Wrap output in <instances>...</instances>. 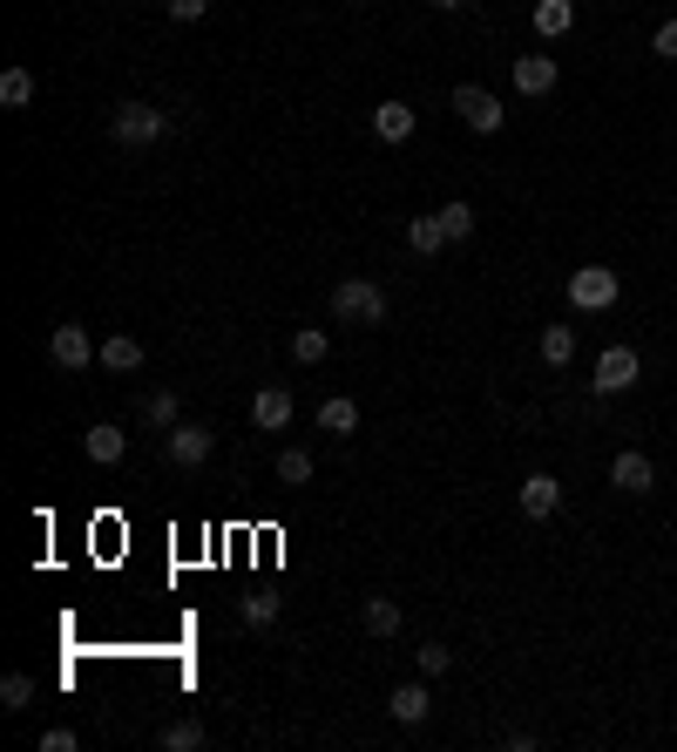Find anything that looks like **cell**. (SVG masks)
<instances>
[{
	"instance_id": "obj_1",
	"label": "cell",
	"mask_w": 677,
	"mask_h": 752,
	"mask_svg": "<svg viewBox=\"0 0 677 752\" xmlns=\"http://www.w3.org/2000/svg\"><path fill=\"white\" fill-rule=\"evenodd\" d=\"M332 319H346V326H386V292L373 279H339L332 285Z\"/></svg>"
},
{
	"instance_id": "obj_2",
	"label": "cell",
	"mask_w": 677,
	"mask_h": 752,
	"mask_svg": "<svg viewBox=\"0 0 677 752\" xmlns=\"http://www.w3.org/2000/svg\"><path fill=\"white\" fill-rule=\"evenodd\" d=\"M109 136L123 143V149H149L156 136H163V109H149V102H115Z\"/></svg>"
},
{
	"instance_id": "obj_3",
	"label": "cell",
	"mask_w": 677,
	"mask_h": 752,
	"mask_svg": "<svg viewBox=\"0 0 677 752\" xmlns=\"http://www.w3.org/2000/svg\"><path fill=\"white\" fill-rule=\"evenodd\" d=\"M617 271H603V265H583V271H569V305L576 312H610L617 305Z\"/></svg>"
},
{
	"instance_id": "obj_4",
	"label": "cell",
	"mask_w": 677,
	"mask_h": 752,
	"mask_svg": "<svg viewBox=\"0 0 677 752\" xmlns=\"http://www.w3.org/2000/svg\"><path fill=\"white\" fill-rule=\"evenodd\" d=\"M48 360H55L61 373H82V367H95V360H102V346L89 339V326H55V339H48Z\"/></svg>"
},
{
	"instance_id": "obj_5",
	"label": "cell",
	"mask_w": 677,
	"mask_h": 752,
	"mask_svg": "<svg viewBox=\"0 0 677 752\" xmlns=\"http://www.w3.org/2000/svg\"><path fill=\"white\" fill-rule=\"evenodd\" d=\"M211 448H217V441H211V427H190V420H177V427H170V441H163V454H170L177 468H204Z\"/></svg>"
},
{
	"instance_id": "obj_6",
	"label": "cell",
	"mask_w": 677,
	"mask_h": 752,
	"mask_svg": "<svg viewBox=\"0 0 677 752\" xmlns=\"http://www.w3.org/2000/svg\"><path fill=\"white\" fill-rule=\"evenodd\" d=\"M596 393H623L636 386V346H603V360H596Z\"/></svg>"
},
{
	"instance_id": "obj_7",
	"label": "cell",
	"mask_w": 677,
	"mask_h": 752,
	"mask_svg": "<svg viewBox=\"0 0 677 752\" xmlns=\"http://www.w3.org/2000/svg\"><path fill=\"white\" fill-rule=\"evenodd\" d=\"M454 109H461V123H467L474 136H495V130H501V102H495L488 89H454Z\"/></svg>"
},
{
	"instance_id": "obj_8",
	"label": "cell",
	"mask_w": 677,
	"mask_h": 752,
	"mask_svg": "<svg viewBox=\"0 0 677 752\" xmlns=\"http://www.w3.org/2000/svg\"><path fill=\"white\" fill-rule=\"evenodd\" d=\"M515 502H522V516H529V523H549L555 508H563V482H555V474H529Z\"/></svg>"
},
{
	"instance_id": "obj_9",
	"label": "cell",
	"mask_w": 677,
	"mask_h": 752,
	"mask_svg": "<svg viewBox=\"0 0 677 752\" xmlns=\"http://www.w3.org/2000/svg\"><path fill=\"white\" fill-rule=\"evenodd\" d=\"M610 489H623V495H651V489H657V468L636 454V448H623V454L610 461Z\"/></svg>"
},
{
	"instance_id": "obj_10",
	"label": "cell",
	"mask_w": 677,
	"mask_h": 752,
	"mask_svg": "<svg viewBox=\"0 0 677 752\" xmlns=\"http://www.w3.org/2000/svg\"><path fill=\"white\" fill-rule=\"evenodd\" d=\"M555 82H563L555 55H515V89H522V96H549Z\"/></svg>"
},
{
	"instance_id": "obj_11",
	"label": "cell",
	"mask_w": 677,
	"mask_h": 752,
	"mask_svg": "<svg viewBox=\"0 0 677 752\" xmlns=\"http://www.w3.org/2000/svg\"><path fill=\"white\" fill-rule=\"evenodd\" d=\"M82 454H89L95 468H115V461H123V454H129V434L102 420V427H89V434H82Z\"/></svg>"
},
{
	"instance_id": "obj_12",
	"label": "cell",
	"mask_w": 677,
	"mask_h": 752,
	"mask_svg": "<svg viewBox=\"0 0 677 752\" xmlns=\"http://www.w3.org/2000/svg\"><path fill=\"white\" fill-rule=\"evenodd\" d=\"M251 420H258L264 434L292 427V393H285V386H258V401H251Z\"/></svg>"
},
{
	"instance_id": "obj_13",
	"label": "cell",
	"mask_w": 677,
	"mask_h": 752,
	"mask_svg": "<svg viewBox=\"0 0 677 752\" xmlns=\"http://www.w3.org/2000/svg\"><path fill=\"white\" fill-rule=\"evenodd\" d=\"M373 136L380 143H407L414 136V102H380L373 109Z\"/></svg>"
},
{
	"instance_id": "obj_14",
	"label": "cell",
	"mask_w": 677,
	"mask_h": 752,
	"mask_svg": "<svg viewBox=\"0 0 677 752\" xmlns=\"http://www.w3.org/2000/svg\"><path fill=\"white\" fill-rule=\"evenodd\" d=\"M136 414H143V427H156V434H170L183 407H177V393H170V386H156V393H143V401H136Z\"/></svg>"
},
{
	"instance_id": "obj_15",
	"label": "cell",
	"mask_w": 677,
	"mask_h": 752,
	"mask_svg": "<svg viewBox=\"0 0 677 752\" xmlns=\"http://www.w3.org/2000/svg\"><path fill=\"white\" fill-rule=\"evenodd\" d=\"M386 711H393V719H400V726H427L433 698H427V685H400V692L386 698Z\"/></svg>"
},
{
	"instance_id": "obj_16",
	"label": "cell",
	"mask_w": 677,
	"mask_h": 752,
	"mask_svg": "<svg viewBox=\"0 0 677 752\" xmlns=\"http://www.w3.org/2000/svg\"><path fill=\"white\" fill-rule=\"evenodd\" d=\"M569 27H576V8H569V0H535V34H542V42H563Z\"/></svg>"
},
{
	"instance_id": "obj_17",
	"label": "cell",
	"mask_w": 677,
	"mask_h": 752,
	"mask_svg": "<svg viewBox=\"0 0 677 752\" xmlns=\"http://www.w3.org/2000/svg\"><path fill=\"white\" fill-rule=\"evenodd\" d=\"M102 367H109V373H136V367H143V339L109 333V339H102Z\"/></svg>"
},
{
	"instance_id": "obj_18",
	"label": "cell",
	"mask_w": 677,
	"mask_h": 752,
	"mask_svg": "<svg viewBox=\"0 0 677 752\" xmlns=\"http://www.w3.org/2000/svg\"><path fill=\"white\" fill-rule=\"evenodd\" d=\"M318 434H360V407H352L346 393H332V401L318 407Z\"/></svg>"
},
{
	"instance_id": "obj_19",
	"label": "cell",
	"mask_w": 677,
	"mask_h": 752,
	"mask_svg": "<svg viewBox=\"0 0 677 752\" xmlns=\"http://www.w3.org/2000/svg\"><path fill=\"white\" fill-rule=\"evenodd\" d=\"M204 745H211L204 719H177V726H163V752H204Z\"/></svg>"
},
{
	"instance_id": "obj_20",
	"label": "cell",
	"mask_w": 677,
	"mask_h": 752,
	"mask_svg": "<svg viewBox=\"0 0 677 752\" xmlns=\"http://www.w3.org/2000/svg\"><path fill=\"white\" fill-rule=\"evenodd\" d=\"M366 630H373V638H400V604H393V597H366Z\"/></svg>"
},
{
	"instance_id": "obj_21",
	"label": "cell",
	"mask_w": 677,
	"mask_h": 752,
	"mask_svg": "<svg viewBox=\"0 0 677 752\" xmlns=\"http://www.w3.org/2000/svg\"><path fill=\"white\" fill-rule=\"evenodd\" d=\"M326 352H332V339L318 333V326H298V333H292V360H298V367H318Z\"/></svg>"
},
{
	"instance_id": "obj_22",
	"label": "cell",
	"mask_w": 677,
	"mask_h": 752,
	"mask_svg": "<svg viewBox=\"0 0 677 752\" xmlns=\"http://www.w3.org/2000/svg\"><path fill=\"white\" fill-rule=\"evenodd\" d=\"M407 245H414L420 258H433V251L448 245V231H441V217H414V224H407Z\"/></svg>"
},
{
	"instance_id": "obj_23",
	"label": "cell",
	"mask_w": 677,
	"mask_h": 752,
	"mask_svg": "<svg viewBox=\"0 0 677 752\" xmlns=\"http://www.w3.org/2000/svg\"><path fill=\"white\" fill-rule=\"evenodd\" d=\"M542 360H549V367H569V360H576V326H549V333H542Z\"/></svg>"
},
{
	"instance_id": "obj_24",
	"label": "cell",
	"mask_w": 677,
	"mask_h": 752,
	"mask_svg": "<svg viewBox=\"0 0 677 752\" xmlns=\"http://www.w3.org/2000/svg\"><path fill=\"white\" fill-rule=\"evenodd\" d=\"M433 217H441V231H448V245H461V237H474V204H461V197H454V204H441V211H433Z\"/></svg>"
},
{
	"instance_id": "obj_25",
	"label": "cell",
	"mask_w": 677,
	"mask_h": 752,
	"mask_svg": "<svg viewBox=\"0 0 677 752\" xmlns=\"http://www.w3.org/2000/svg\"><path fill=\"white\" fill-rule=\"evenodd\" d=\"M34 705V678L27 671H8V678H0V711H27Z\"/></svg>"
},
{
	"instance_id": "obj_26",
	"label": "cell",
	"mask_w": 677,
	"mask_h": 752,
	"mask_svg": "<svg viewBox=\"0 0 677 752\" xmlns=\"http://www.w3.org/2000/svg\"><path fill=\"white\" fill-rule=\"evenodd\" d=\"M0 102H8V109H27V102H34V75H27V68H8V75H0Z\"/></svg>"
},
{
	"instance_id": "obj_27",
	"label": "cell",
	"mask_w": 677,
	"mask_h": 752,
	"mask_svg": "<svg viewBox=\"0 0 677 752\" xmlns=\"http://www.w3.org/2000/svg\"><path fill=\"white\" fill-rule=\"evenodd\" d=\"M278 482H285V489H305V482H312V454H305V448H285V454H278Z\"/></svg>"
},
{
	"instance_id": "obj_28",
	"label": "cell",
	"mask_w": 677,
	"mask_h": 752,
	"mask_svg": "<svg viewBox=\"0 0 677 752\" xmlns=\"http://www.w3.org/2000/svg\"><path fill=\"white\" fill-rule=\"evenodd\" d=\"M237 617H245V624H271L278 617V597H271V590H251V597L237 604Z\"/></svg>"
},
{
	"instance_id": "obj_29",
	"label": "cell",
	"mask_w": 677,
	"mask_h": 752,
	"mask_svg": "<svg viewBox=\"0 0 677 752\" xmlns=\"http://www.w3.org/2000/svg\"><path fill=\"white\" fill-rule=\"evenodd\" d=\"M441 671H454V651L448 644H420V678H441Z\"/></svg>"
},
{
	"instance_id": "obj_30",
	"label": "cell",
	"mask_w": 677,
	"mask_h": 752,
	"mask_svg": "<svg viewBox=\"0 0 677 752\" xmlns=\"http://www.w3.org/2000/svg\"><path fill=\"white\" fill-rule=\"evenodd\" d=\"M163 8H170V21H204L211 0H163Z\"/></svg>"
},
{
	"instance_id": "obj_31",
	"label": "cell",
	"mask_w": 677,
	"mask_h": 752,
	"mask_svg": "<svg viewBox=\"0 0 677 752\" xmlns=\"http://www.w3.org/2000/svg\"><path fill=\"white\" fill-rule=\"evenodd\" d=\"M75 745H82V739H75L68 726H48V732H42V752H75Z\"/></svg>"
},
{
	"instance_id": "obj_32",
	"label": "cell",
	"mask_w": 677,
	"mask_h": 752,
	"mask_svg": "<svg viewBox=\"0 0 677 752\" xmlns=\"http://www.w3.org/2000/svg\"><path fill=\"white\" fill-rule=\"evenodd\" d=\"M651 48H657V55H664V61H677V14H670V21H664V27H657V42H651Z\"/></svg>"
},
{
	"instance_id": "obj_33",
	"label": "cell",
	"mask_w": 677,
	"mask_h": 752,
	"mask_svg": "<svg viewBox=\"0 0 677 752\" xmlns=\"http://www.w3.org/2000/svg\"><path fill=\"white\" fill-rule=\"evenodd\" d=\"M433 8H467V0H433Z\"/></svg>"
}]
</instances>
